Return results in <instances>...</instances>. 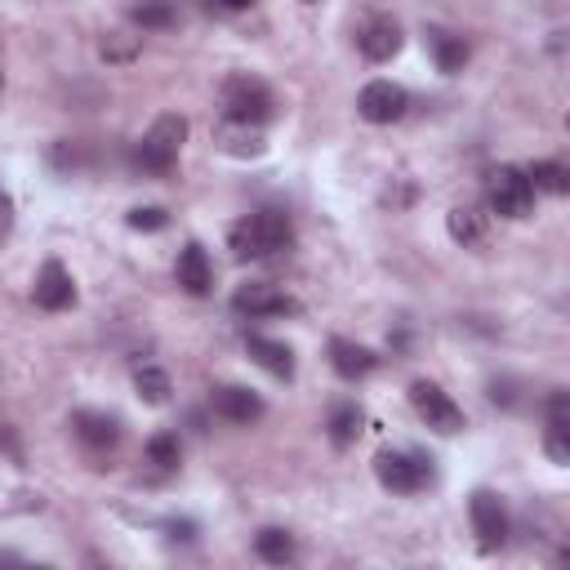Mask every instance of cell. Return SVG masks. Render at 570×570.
Listing matches in <instances>:
<instances>
[{
    "label": "cell",
    "mask_w": 570,
    "mask_h": 570,
    "mask_svg": "<svg viewBox=\"0 0 570 570\" xmlns=\"http://www.w3.org/2000/svg\"><path fill=\"white\" fill-rule=\"evenodd\" d=\"M294 245V227L281 209H258V214H245L240 223H232L227 232V249L240 258V263H263V258H276Z\"/></svg>",
    "instance_id": "obj_1"
},
{
    "label": "cell",
    "mask_w": 570,
    "mask_h": 570,
    "mask_svg": "<svg viewBox=\"0 0 570 570\" xmlns=\"http://www.w3.org/2000/svg\"><path fill=\"white\" fill-rule=\"evenodd\" d=\"M183 138H187V120H183V116H174V111L156 116V125H151V129L138 138V147H134V165H138L142 174H169V169L178 165Z\"/></svg>",
    "instance_id": "obj_2"
},
{
    "label": "cell",
    "mask_w": 570,
    "mask_h": 570,
    "mask_svg": "<svg viewBox=\"0 0 570 570\" xmlns=\"http://www.w3.org/2000/svg\"><path fill=\"white\" fill-rule=\"evenodd\" d=\"M485 205L499 218H525L534 209V187H530L525 169H517V165L490 169V178H485Z\"/></svg>",
    "instance_id": "obj_3"
},
{
    "label": "cell",
    "mask_w": 570,
    "mask_h": 570,
    "mask_svg": "<svg viewBox=\"0 0 570 570\" xmlns=\"http://www.w3.org/2000/svg\"><path fill=\"white\" fill-rule=\"evenodd\" d=\"M272 107H276V102H272V89H267L258 76L236 71V76L223 80V116L263 125V120H272Z\"/></svg>",
    "instance_id": "obj_4"
},
{
    "label": "cell",
    "mask_w": 570,
    "mask_h": 570,
    "mask_svg": "<svg viewBox=\"0 0 570 570\" xmlns=\"http://www.w3.org/2000/svg\"><path fill=\"white\" fill-rule=\"evenodd\" d=\"M374 476L383 490L392 494H419L432 481V463L423 454H405V450H383L374 459Z\"/></svg>",
    "instance_id": "obj_5"
},
{
    "label": "cell",
    "mask_w": 570,
    "mask_h": 570,
    "mask_svg": "<svg viewBox=\"0 0 570 570\" xmlns=\"http://www.w3.org/2000/svg\"><path fill=\"white\" fill-rule=\"evenodd\" d=\"M410 405H414V414H419L432 432H441V436L463 432V410H459V405L450 401V392H441L436 383L414 379V383H410Z\"/></svg>",
    "instance_id": "obj_6"
},
{
    "label": "cell",
    "mask_w": 570,
    "mask_h": 570,
    "mask_svg": "<svg viewBox=\"0 0 570 570\" xmlns=\"http://www.w3.org/2000/svg\"><path fill=\"white\" fill-rule=\"evenodd\" d=\"M232 307H236L240 316H294V312H298V298L285 294V289L272 285V281H245V285H236Z\"/></svg>",
    "instance_id": "obj_7"
},
{
    "label": "cell",
    "mask_w": 570,
    "mask_h": 570,
    "mask_svg": "<svg viewBox=\"0 0 570 570\" xmlns=\"http://www.w3.org/2000/svg\"><path fill=\"white\" fill-rule=\"evenodd\" d=\"M468 512H472V530H476L481 552H499L508 543V508H503V499L494 490H476Z\"/></svg>",
    "instance_id": "obj_8"
},
{
    "label": "cell",
    "mask_w": 570,
    "mask_h": 570,
    "mask_svg": "<svg viewBox=\"0 0 570 570\" xmlns=\"http://www.w3.org/2000/svg\"><path fill=\"white\" fill-rule=\"evenodd\" d=\"M405 89L401 85H392V80H370L361 94H356V111H361V120H370V125H392V120H401L405 116Z\"/></svg>",
    "instance_id": "obj_9"
},
{
    "label": "cell",
    "mask_w": 570,
    "mask_h": 570,
    "mask_svg": "<svg viewBox=\"0 0 570 570\" xmlns=\"http://www.w3.org/2000/svg\"><path fill=\"white\" fill-rule=\"evenodd\" d=\"M209 405H214L218 419L240 423V428L263 419V396L249 392V387H240V383H223V387H214V392H209Z\"/></svg>",
    "instance_id": "obj_10"
},
{
    "label": "cell",
    "mask_w": 570,
    "mask_h": 570,
    "mask_svg": "<svg viewBox=\"0 0 570 570\" xmlns=\"http://www.w3.org/2000/svg\"><path fill=\"white\" fill-rule=\"evenodd\" d=\"M356 45H361V53H365L370 62H387V58L401 53L405 36H401V22H396V18L379 13V18H370V22L356 31Z\"/></svg>",
    "instance_id": "obj_11"
},
{
    "label": "cell",
    "mask_w": 570,
    "mask_h": 570,
    "mask_svg": "<svg viewBox=\"0 0 570 570\" xmlns=\"http://www.w3.org/2000/svg\"><path fill=\"white\" fill-rule=\"evenodd\" d=\"M214 147H218V151H227V156L249 160V156H263V151H267V138H263V125H249V120H232V116H223V120H218V129H214Z\"/></svg>",
    "instance_id": "obj_12"
},
{
    "label": "cell",
    "mask_w": 570,
    "mask_h": 570,
    "mask_svg": "<svg viewBox=\"0 0 570 570\" xmlns=\"http://www.w3.org/2000/svg\"><path fill=\"white\" fill-rule=\"evenodd\" d=\"M31 298H36V307H45V312H62V307H71V303H76L71 272H67L58 258H49V263L36 272V289H31Z\"/></svg>",
    "instance_id": "obj_13"
},
{
    "label": "cell",
    "mask_w": 570,
    "mask_h": 570,
    "mask_svg": "<svg viewBox=\"0 0 570 570\" xmlns=\"http://www.w3.org/2000/svg\"><path fill=\"white\" fill-rule=\"evenodd\" d=\"M174 281H178V289H183V294H191V298H205V294L214 289V267H209V254H205L196 240L178 249Z\"/></svg>",
    "instance_id": "obj_14"
},
{
    "label": "cell",
    "mask_w": 570,
    "mask_h": 570,
    "mask_svg": "<svg viewBox=\"0 0 570 570\" xmlns=\"http://www.w3.org/2000/svg\"><path fill=\"white\" fill-rule=\"evenodd\" d=\"M71 432H76V441H80L85 450H94V454H102V450H111V445L120 441V423H116L111 414H102V410H76V414H71Z\"/></svg>",
    "instance_id": "obj_15"
},
{
    "label": "cell",
    "mask_w": 570,
    "mask_h": 570,
    "mask_svg": "<svg viewBox=\"0 0 570 570\" xmlns=\"http://www.w3.org/2000/svg\"><path fill=\"white\" fill-rule=\"evenodd\" d=\"M245 352H249V361L258 365V370H267L272 379H294V352H289V343H281V338H267V334H249L245 338Z\"/></svg>",
    "instance_id": "obj_16"
},
{
    "label": "cell",
    "mask_w": 570,
    "mask_h": 570,
    "mask_svg": "<svg viewBox=\"0 0 570 570\" xmlns=\"http://www.w3.org/2000/svg\"><path fill=\"white\" fill-rule=\"evenodd\" d=\"M330 365H334V374H338V379L356 383V379H365V374H374V370H379V356H374L365 343L330 338Z\"/></svg>",
    "instance_id": "obj_17"
},
{
    "label": "cell",
    "mask_w": 570,
    "mask_h": 570,
    "mask_svg": "<svg viewBox=\"0 0 570 570\" xmlns=\"http://www.w3.org/2000/svg\"><path fill=\"white\" fill-rule=\"evenodd\" d=\"M543 450H548L552 463H570V401H566V392H552V396H548Z\"/></svg>",
    "instance_id": "obj_18"
},
{
    "label": "cell",
    "mask_w": 570,
    "mask_h": 570,
    "mask_svg": "<svg viewBox=\"0 0 570 570\" xmlns=\"http://www.w3.org/2000/svg\"><path fill=\"white\" fill-rule=\"evenodd\" d=\"M423 40H428V49H432V58H436V71H445V76L463 71V62H468V40H463V36L441 31V27H428Z\"/></svg>",
    "instance_id": "obj_19"
},
{
    "label": "cell",
    "mask_w": 570,
    "mask_h": 570,
    "mask_svg": "<svg viewBox=\"0 0 570 570\" xmlns=\"http://www.w3.org/2000/svg\"><path fill=\"white\" fill-rule=\"evenodd\" d=\"M361 423H365V414H361V405L356 401H338L334 410H330V419H325V428H330V441L343 450V445H352L356 436H361Z\"/></svg>",
    "instance_id": "obj_20"
},
{
    "label": "cell",
    "mask_w": 570,
    "mask_h": 570,
    "mask_svg": "<svg viewBox=\"0 0 570 570\" xmlns=\"http://www.w3.org/2000/svg\"><path fill=\"white\" fill-rule=\"evenodd\" d=\"M445 227H450V236L459 245H481L485 240V214L476 205H454L450 218H445Z\"/></svg>",
    "instance_id": "obj_21"
},
{
    "label": "cell",
    "mask_w": 570,
    "mask_h": 570,
    "mask_svg": "<svg viewBox=\"0 0 570 570\" xmlns=\"http://www.w3.org/2000/svg\"><path fill=\"white\" fill-rule=\"evenodd\" d=\"M254 552H258L267 566H285V561H294V539H289V530H281V525H263V530L254 534Z\"/></svg>",
    "instance_id": "obj_22"
},
{
    "label": "cell",
    "mask_w": 570,
    "mask_h": 570,
    "mask_svg": "<svg viewBox=\"0 0 570 570\" xmlns=\"http://www.w3.org/2000/svg\"><path fill=\"white\" fill-rule=\"evenodd\" d=\"M525 178H530L534 191H548V196H566L570 191V169L561 160H534L525 169Z\"/></svg>",
    "instance_id": "obj_23"
},
{
    "label": "cell",
    "mask_w": 570,
    "mask_h": 570,
    "mask_svg": "<svg viewBox=\"0 0 570 570\" xmlns=\"http://www.w3.org/2000/svg\"><path fill=\"white\" fill-rule=\"evenodd\" d=\"M134 387H138V396L147 401V405H165L169 401V374L165 370H156V365H138L134 370Z\"/></svg>",
    "instance_id": "obj_24"
},
{
    "label": "cell",
    "mask_w": 570,
    "mask_h": 570,
    "mask_svg": "<svg viewBox=\"0 0 570 570\" xmlns=\"http://www.w3.org/2000/svg\"><path fill=\"white\" fill-rule=\"evenodd\" d=\"M183 459V445H178V432H156L147 441V463H156L160 472H174Z\"/></svg>",
    "instance_id": "obj_25"
},
{
    "label": "cell",
    "mask_w": 570,
    "mask_h": 570,
    "mask_svg": "<svg viewBox=\"0 0 570 570\" xmlns=\"http://www.w3.org/2000/svg\"><path fill=\"white\" fill-rule=\"evenodd\" d=\"M134 22H138V27H169V22H174V9H169L165 0H142V4L134 9Z\"/></svg>",
    "instance_id": "obj_26"
},
{
    "label": "cell",
    "mask_w": 570,
    "mask_h": 570,
    "mask_svg": "<svg viewBox=\"0 0 570 570\" xmlns=\"http://www.w3.org/2000/svg\"><path fill=\"white\" fill-rule=\"evenodd\" d=\"M169 223V214L160 209V205H138V209H129V227L134 232H160Z\"/></svg>",
    "instance_id": "obj_27"
},
{
    "label": "cell",
    "mask_w": 570,
    "mask_h": 570,
    "mask_svg": "<svg viewBox=\"0 0 570 570\" xmlns=\"http://www.w3.org/2000/svg\"><path fill=\"white\" fill-rule=\"evenodd\" d=\"M9 232H13V200L0 191V240H9Z\"/></svg>",
    "instance_id": "obj_28"
},
{
    "label": "cell",
    "mask_w": 570,
    "mask_h": 570,
    "mask_svg": "<svg viewBox=\"0 0 570 570\" xmlns=\"http://www.w3.org/2000/svg\"><path fill=\"white\" fill-rule=\"evenodd\" d=\"M218 4H223V9H249L254 0H218Z\"/></svg>",
    "instance_id": "obj_29"
}]
</instances>
